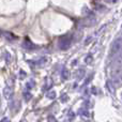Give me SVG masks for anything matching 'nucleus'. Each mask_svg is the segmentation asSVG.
Listing matches in <instances>:
<instances>
[{
	"label": "nucleus",
	"instance_id": "nucleus-1",
	"mask_svg": "<svg viewBox=\"0 0 122 122\" xmlns=\"http://www.w3.org/2000/svg\"><path fill=\"white\" fill-rule=\"evenodd\" d=\"M112 77L114 80L122 79V55L118 56L112 63Z\"/></svg>",
	"mask_w": 122,
	"mask_h": 122
},
{
	"label": "nucleus",
	"instance_id": "nucleus-11",
	"mask_svg": "<svg viewBox=\"0 0 122 122\" xmlns=\"http://www.w3.org/2000/svg\"><path fill=\"white\" fill-rule=\"evenodd\" d=\"M0 122H10V120H9L8 118H3V119H2V120L0 121Z\"/></svg>",
	"mask_w": 122,
	"mask_h": 122
},
{
	"label": "nucleus",
	"instance_id": "nucleus-4",
	"mask_svg": "<svg viewBox=\"0 0 122 122\" xmlns=\"http://www.w3.org/2000/svg\"><path fill=\"white\" fill-rule=\"evenodd\" d=\"M13 95V90L12 88H10V87H5L3 90V97H5L6 100H10L11 97H12Z\"/></svg>",
	"mask_w": 122,
	"mask_h": 122
},
{
	"label": "nucleus",
	"instance_id": "nucleus-7",
	"mask_svg": "<svg viewBox=\"0 0 122 122\" xmlns=\"http://www.w3.org/2000/svg\"><path fill=\"white\" fill-rule=\"evenodd\" d=\"M55 97H56V93L54 92V91H51V92L47 94V97H49L51 100H54V99H55Z\"/></svg>",
	"mask_w": 122,
	"mask_h": 122
},
{
	"label": "nucleus",
	"instance_id": "nucleus-8",
	"mask_svg": "<svg viewBox=\"0 0 122 122\" xmlns=\"http://www.w3.org/2000/svg\"><path fill=\"white\" fill-rule=\"evenodd\" d=\"M34 86V82H33V80H30L29 82L27 84V88H32V87Z\"/></svg>",
	"mask_w": 122,
	"mask_h": 122
},
{
	"label": "nucleus",
	"instance_id": "nucleus-10",
	"mask_svg": "<svg viewBox=\"0 0 122 122\" xmlns=\"http://www.w3.org/2000/svg\"><path fill=\"white\" fill-rule=\"evenodd\" d=\"M48 122H56V120L53 116H51V117H48Z\"/></svg>",
	"mask_w": 122,
	"mask_h": 122
},
{
	"label": "nucleus",
	"instance_id": "nucleus-5",
	"mask_svg": "<svg viewBox=\"0 0 122 122\" xmlns=\"http://www.w3.org/2000/svg\"><path fill=\"white\" fill-rule=\"evenodd\" d=\"M3 34L5 36V38H8V40H10V41H12L15 39V36H13L12 33H10V32H3Z\"/></svg>",
	"mask_w": 122,
	"mask_h": 122
},
{
	"label": "nucleus",
	"instance_id": "nucleus-6",
	"mask_svg": "<svg viewBox=\"0 0 122 122\" xmlns=\"http://www.w3.org/2000/svg\"><path fill=\"white\" fill-rule=\"evenodd\" d=\"M62 78H63V79H66V78H69V71H67V70H63V72H62Z\"/></svg>",
	"mask_w": 122,
	"mask_h": 122
},
{
	"label": "nucleus",
	"instance_id": "nucleus-3",
	"mask_svg": "<svg viewBox=\"0 0 122 122\" xmlns=\"http://www.w3.org/2000/svg\"><path fill=\"white\" fill-rule=\"evenodd\" d=\"M70 45H71V39H69V38H61L59 40V46L62 49L69 48Z\"/></svg>",
	"mask_w": 122,
	"mask_h": 122
},
{
	"label": "nucleus",
	"instance_id": "nucleus-2",
	"mask_svg": "<svg viewBox=\"0 0 122 122\" xmlns=\"http://www.w3.org/2000/svg\"><path fill=\"white\" fill-rule=\"evenodd\" d=\"M122 48V36H119L118 39L112 42V46H110V51H109V55L110 56H114L118 53L119 51Z\"/></svg>",
	"mask_w": 122,
	"mask_h": 122
},
{
	"label": "nucleus",
	"instance_id": "nucleus-9",
	"mask_svg": "<svg viewBox=\"0 0 122 122\" xmlns=\"http://www.w3.org/2000/svg\"><path fill=\"white\" fill-rule=\"evenodd\" d=\"M24 95H25V97H26V101H29V100L31 99V94H30V93H27V92H26Z\"/></svg>",
	"mask_w": 122,
	"mask_h": 122
}]
</instances>
